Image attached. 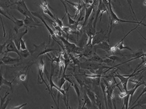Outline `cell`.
Here are the masks:
<instances>
[{"mask_svg":"<svg viewBox=\"0 0 146 109\" xmlns=\"http://www.w3.org/2000/svg\"><path fill=\"white\" fill-rule=\"evenodd\" d=\"M19 57L13 58L9 56H4L2 58L0 62V65H4V64L12 65V64H15L19 61L21 59Z\"/></svg>","mask_w":146,"mask_h":109,"instance_id":"15","label":"cell"},{"mask_svg":"<svg viewBox=\"0 0 146 109\" xmlns=\"http://www.w3.org/2000/svg\"><path fill=\"white\" fill-rule=\"evenodd\" d=\"M82 109H88L86 107V104L84 102V104H83V105H82Z\"/></svg>","mask_w":146,"mask_h":109,"instance_id":"48","label":"cell"},{"mask_svg":"<svg viewBox=\"0 0 146 109\" xmlns=\"http://www.w3.org/2000/svg\"><path fill=\"white\" fill-rule=\"evenodd\" d=\"M13 18L14 19L13 23L14 24V27L13 28V30L16 34L19 33V30L23 26H25L23 20H19L16 18L15 17L13 16Z\"/></svg>","mask_w":146,"mask_h":109,"instance_id":"23","label":"cell"},{"mask_svg":"<svg viewBox=\"0 0 146 109\" xmlns=\"http://www.w3.org/2000/svg\"><path fill=\"white\" fill-rule=\"evenodd\" d=\"M8 41L7 44L6 46V51H5V52L6 53L14 52V53H16L21 57L20 51L18 50L12 38L9 36L8 39Z\"/></svg>","mask_w":146,"mask_h":109,"instance_id":"14","label":"cell"},{"mask_svg":"<svg viewBox=\"0 0 146 109\" xmlns=\"http://www.w3.org/2000/svg\"><path fill=\"white\" fill-rule=\"evenodd\" d=\"M103 1L102 0H99L98 6V9H97V13L94 18V20L93 21V26L95 29H96V24H97V21L98 18L101 12V6H102Z\"/></svg>","mask_w":146,"mask_h":109,"instance_id":"29","label":"cell"},{"mask_svg":"<svg viewBox=\"0 0 146 109\" xmlns=\"http://www.w3.org/2000/svg\"><path fill=\"white\" fill-rule=\"evenodd\" d=\"M83 95H84L83 97H84V100H85L84 103L86 104V106L87 108L89 109L93 108L92 104V102H91V100L89 99L88 97V96L86 91H84Z\"/></svg>","mask_w":146,"mask_h":109,"instance_id":"31","label":"cell"},{"mask_svg":"<svg viewBox=\"0 0 146 109\" xmlns=\"http://www.w3.org/2000/svg\"><path fill=\"white\" fill-rule=\"evenodd\" d=\"M15 3L13 0H0V7L3 10L9 8L12 9Z\"/></svg>","mask_w":146,"mask_h":109,"instance_id":"19","label":"cell"},{"mask_svg":"<svg viewBox=\"0 0 146 109\" xmlns=\"http://www.w3.org/2000/svg\"><path fill=\"white\" fill-rule=\"evenodd\" d=\"M27 104V103L24 104L22 105H19V106H16V107H12L10 109H21L24 106H26Z\"/></svg>","mask_w":146,"mask_h":109,"instance_id":"44","label":"cell"},{"mask_svg":"<svg viewBox=\"0 0 146 109\" xmlns=\"http://www.w3.org/2000/svg\"><path fill=\"white\" fill-rule=\"evenodd\" d=\"M119 96L121 97V98H122L124 97L125 96H127V94H126V92H121V93H119Z\"/></svg>","mask_w":146,"mask_h":109,"instance_id":"45","label":"cell"},{"mask_svg":"<svg viewBox=\"0 0 146 109\" xmlns=\"http://www.w3.org/2000/svg\"><path fill=\"white\" fill-rule=\"evenodd\" d=\"M32 14L33 15V16H35V17H37V18H39L41 20H42V23L44 24L45 26H46V28H47V30H48V31L49 32L50 34V36H52V38H53L55 42H56L58 43L60 45L61 47H62L61 45L60 44L59 42H57L55 38H56V36L54 32L53 31V30L48 25V24L46 23V21L44 20V19L42 17V15L38 13V12H31Z\"/></svg>","mask_w":146,"mask_h":109,"instance_id":"11","label":"cell"},{"mask_svg":"<svg viewBox=\"0 0 146 109\" xmlns=\"http://www.w3.org/2000/svg\"><path fill=\"white\" fill-rule=\"evenodd\" d=\"M135 72H134L132 75H121L117 73V74H115V75H113V77H117L121 81V83L123 87V90L125 91V92H127V84L128 82L129 81V79L132 76H134V75Z\"/></svg>","mask_w":146,"mask_h":109,"instance_id":"13","label":"cell"},{"mask_svg":"<svg viewBox=\"0 0 146 109\" xmlns=\"http://www.w3.org/2000/svg\"><path fill=\"white\" fill-rule=\"evenodd\" d=\"M53 68V64H51V73H50V76H49L48 73L47 72V69H45V74H46V76H47V78H48V80L49 83L50 85V91H51V92L53 93L54 96V93L53 92V88L54 87L55 88L57 91H59V92L61 93L63 95V99H64V102H65V105H66V107L67 109H68V104L67 102V101L66 100V95L67 93L68 92V90H69V88L70 87V86H69V87L68 88H67L66 90V89H62V88H60L59 87V86H57V85H55L54 83V81H53V80H52V76H53V72H54V69H53V71H52V69Z\"/></svg>","mask_w":146,"mask_h":109,"instance_id":"3","label":"cell"},{"mask_svg":"<svg viewBox=\"0 0 146 109\" xmlns=\"http://www.w3.org/2000/svg\"><path fill=\"white\" fill-rule=\"evenodd\" d=\"M107 57L114 62L115 61H121V59L120 57L114 55Z\"/></svg>","mask_w":146,"mask_h":109,"instance_id":"37","label":"cell"},{"mask_svg":"<svg viewBox=\"0 0 146 109\" xmlns=\"http://www.w3.org/2000/svg\"><path fill=\"white\" fill-rule=\"evenodd\" d=\"M55 21L56 23L57 24V25H58L60 28H61L62 29L64 27L63 23H62V20L58 18V16H56Z\"/></svg>","mask_w":146,"mask_h":109,"instance_id":"38","label":"cell"},{"mask_svg":"<svg viewBox=\"0 0 146 109\" xmlns=\"http://www.w3.org/2000/svg\"><path fill=\"white\" fill-rule=\"evenodd\" d=\"M28 32V29L27 28H26L25 31L21 33H18L15 34H13L12 36L9 35V37L12 38V40L14 42L15 44L17 49L19 51L21 50L20 48V42L21 40L22 39V38L24 37L25 35Z\"/></svg>","mask_w":146,"mask_h":109,"instance_id":"10","label":"cell"},{"mask_svg":"<svg viewBox=\"0 0 146 109\" xmlns=\"http://www.w3.org/2000/svg\"><path fill=\"white\" fill-rule=\"evenodd\" d=\"M141 79H140L139 81H138V82H137V84H136V85H135V87H134L133 88L131 89V90H129V91L128 90L126 92H125L127 95H129V96H131L130 101V102H129V105H130V104H131L133 96L135 92V91L137 90V89H138L140 86L142 85H144V84L145 83V82H144V81H142V82H140V81Z\"/></svg>","mask_w":146,"mask_h":109,"instance_id":"24","label":"cell"},{"mask_svg":"<svg viewBox=\"0 0 146 109\" xmlns=\"http://www.w3.org/2000/svg\"><path fill=\"white\" fill-rule=\"evenodd\" d=\"M93 48H94L95 50H97L98 49H102V50H104L106 52H109L111 51V48L110 44H109L106 41H104L99 44H97V45H94L93 46Z\"/></svg>","mask_w":146,"mask_h":109,"instance_id":"20","label":"cell"},{"mask_svg":"<svg viewBox=\"0 0 146 109\" xmlns=\"http://www.w3.org/2000/svg\"><path fill=\"white\" fill-rule=\"evenodd\" d=\"M82 102H81L79 103V106H78V108L77 109H82ZM68 107H69V108L70 109H71L70 108V107H69V106H68Z\"/></svg>","mask_w":146,"mask_h":109,"instance_id":"47","label":"cell"},{"mask_svg":"<svg viewBox=\"0 0 146 109\" xmlns=\"http://www.w3.org/2000/svg\"><path fill=\"white\" fill-rule=\"evenodd\" d=\"M44 60L43 58H42V59L40 60V61H39V64H38V81H39L40 79H41L42 81V83H44V84L46 85V86H47V88H48V90L49 91L50 93L51 94V96H52L53 100H54V102L55 104L56 105V108H57V109H59L58 108V106H57V104H56V101L55 98H54V96L53 93L51 92V91H50V89H49V87L48 86L47 83L45 82V81L44 79L43 75V71L44 68Z\"/></svg>","mask_w":146,"mask_h":109,"instance_id":"6","label":"cell"},{"mask_svg":"<svg viewBox=\"0 0 146 109\" xmlns=\"http://www.w3.org/2000/svg\"><path fill=\"white\" fill-rule=\"evenodd\" d=\"M63 53H64V51H63V52H61L58 57H56L55 56H54L53 57V58L51 57V59H52V60L51 61V64H53V63L54 62L56 63H60V61L61 60V57L62 55H63Z\"/></svg>","mask_w":146,"mask_h":109,"instance_id":"35","label":"cell"},{"mask_svg":"<svg viewBox=\"0 0 146 109\" xmlns=\"http://www.w3.org/2000/svg\"><path fill=\"white\" fill-rule=\"evenodd\" d=\"M20 54L21 57H23L24 58H27L30 55V53L27 50H20Z\"/></svg>","mask_w":146,"mask_h":109,"instance_id":"34","label":"cell"},{"mask_svg":"<svg viewBox=\"0 0 146 109\" xmlns=\"http://www.w3.org/2000/svg\"><path fill=\"white\" fill-rule=\"evenodd\" d=\"M73 83H74V85H73V87H74V88L76 92L77 96H78V102H79V103L81 102V101L80 99V90H79V87H78V86H77V85H76L75 82H73Z\"/></svg>","mask_w":146,"mask_h":109,"instance_id":"36","label":"cell"},{"mask_svg":"<svg viewBox=\"0 0 146 109\" xmlns=\"http://www.w3.org/2000/svg\"><path fill=\"white\" fill-rule=\"evenodd\" d=\"M8 39L3 44H1V41H0V55L2 54H3V50L4 48L6 47V45L8 42Z\"/></svg>","mask_w":146,"mask_h":109,"instance_id":"42","label":"cell"},{"mask_svg":"<svg viewBox=\"0 0 146 109\" xmlns=\"http://www.w3.org/2000/svg\"><path fill=\"white\" fill-rule=\"evenodd\" d=\"M67 3H69V4L72 5L77 10L76 11L75 15V18L74 20H75L76 18V16L78 15V14L80 13V11L81 10L82 8L83 7V5H81L80 3H75L72 2L70 1H68V0H64Z\"/></svg>","mask_w":146,"mask_h":109,"instance_id":"28","label":"cell"},{"mask_svg":"<svg viewBox=\"0 0 146 109\" xmlns=\"http://www.w3.org/2000/svg\"><path fill=\"white\" fill-rule=\"evenodd\" d=\"M44 2H47V1H46V0H44Z\"/></svg>","mask_w":146,"mask_h":109,"instance_id":"51","label":"cell"},{"mask_svg":"<svg viewBox=\"0 0 146 109\" xmlns=\"http://www.w3.org/2000/svg\"><path fill=\"white\" fill-rule=\"evenodd\" d=\"M1 15H3V16H5V17H6V18H7L8 19L10 20H11V21H13V22L14 20H12V19L11 18H9V16H8L7 15V14H6V13H5V11H4V10H3V9H2L0 7V16H1Z\"/></svg>","mask_w":146,"mask_h":109,"instance_id":"41","label":"cell"},{"mask_svg":"<svg viewBox=\"0 0 146 109\" xmlns=\"http://www.w3.org/2000/svg\"><path fill=\"white\" fill-rule=\"evenodd\" d=\"M12 83H13V82L8 81L7 80V79L3 78L1 70L0 69V88L3 85H5L9 87L11 92H13L14 91V86L12 84Z\"/></svg>","mask_w":146,"mask_h":109,"instance_id":"22","label":"cell"},{"mask_svg":"<svg viewBox=\"0 0 146 109\" xmlns=\"http://www.w3.org/2000/svg\"><path fill=\"white\" fill-rule=\"evenodd\" d=\"M62 3V4L64 5V7L65 8V10H66V15H64V17H63V18L62 19V20H63V19H64V17L66 16V15H68V24L69 25H70L71 26L74 25L75 24H76V21H75V20L74 19H73L72 18V16H71L70 15V14L68 13V10L67 7L66 5V3L63 1L62 0H60Z\"/></svg>","mask_w":146,"mask_h":109,"instance_id":"25","label":"cell"},{"mask_svg":"<svg viewBox=\"0 0 146 109\" xmlns=\"http://www.w3.org/2000/svg\"><path fill=\"white\" fill-rule=\"evenodd\" d=\"M109 11H110V16H109V28H110V31H109V33L108 34V41L109 43L110 44L109 39H110V36L111 33L112 31V29L113 27L116 24L119 23H135V24H142L144 26H146V24H145L142 23V20L145 18L146 17V15H145L144 18L142 19V20L140 22L139 21H128V20H123L119 18L116 14L114 13L113 9L112 8V6H111V2H109Z\"/></svg>","mask_w":146,"mask_h":109,"instance_id":"1","label":"cell"},{"mask_svg":"<svg viewBox=\"0 0 146 109\" xmlns=\"http://www.w3.org/2000/svg\"><path fill=\"white\" fill-rule=\"evenodd\" d=\"M13 1H14L15 2V3H16L17 2L19 1H22V0H13Z\"/></svg>","mask_w":146,"mask_h":109,"instance_id":"49","label":"cell"},{"mask_svg":"<svg viewBox=\"0 0 146 109\" xmlns=\"http://www.w3.org/2000/svg\"></svg>","mask_w":146,"mask_h":109,"instance_id":"52","label":"cell"},{"mask_svg":"<svg viewBox=\"0 0 146 109\" xmlns=\"http://www.w3.org/2000/svg\"><path fill=\"white\" fill-rule=\"evenodd\" d=\"M30 69V66L25 67L24 69L20 71L17 75V77L18 79L22 82V84L25 86L27 92H29L28 88V74Z\"/></svg>","mask_w":146,"mask_h":109,"instance_id":"7","label":"cell"},{"mask_svg":"<svg viewBox=\"0 0 146 109\" xmlns=\"http://www.w3.org/2000/svg\"><path fill=\"white\" fill-rule=\"evenodd\" d=\"M106 34H104V31L102 29L99 32H96L95 35L94 36L92 41V46L97 45L104 41L106 38Z\"/></svg>","mask_w":146,"mask_h":109,"instance_id":"9","label":"cell"},{"mask_svg":"<svg viewBox=\"0 0 146 109\" xmlns=\"http://www.w3.org/2000/svg\"><path fill=\"white\" fill-rule=\"evenodd\" d=\"M144 85H145V88L143 89V91H142V92H141V93L140 94L139 96H138V97L137 98V99L135 100V102H134V103L133 104H132L131 107H133V106H134V105L135 104V103L137 102V101H138V100H139V99L141 97V96H142V95L144 94V93H145V92H146V83H145V84H144Z\"/></svg>","mask_w":146,"mask_h":109,"instance_id":"39","label":"cell"},{"mask_svg":"<svg viewBox=\"0 0 146 109\" xmlns=\"http://www.w3.org/2000/svg\"><path fill=\"white\" fill-rule=\"evenodd\" d=\"M97 0H94L92 4L91 5H88V6H86L84 4L85 8V14L84 15V20L83 22V27L86 25L89 19V17L92 14V12L94 10V7H95V4L96 3Z\"/></svg>","mask_w":146,"mask_h":109,"instance_id":"12","label":"cell"},{"mask_svg":"<svg viewBox=\"0 0 146 109\" xmlns=\"http://www.w3.org/2000/svg\"><path fill=\"white\" fill-rule=\"evenodd\" d=\"M107 1H108V2H111V0H107Z\"/></svg>","mask_w":146,"mask_h":109,"instance_id":"50","label":"cell"},{"mask_svg":"<svg viewBox=\"0 0 146 109\" xmlns=\"http://www.w3.org/2000/svg\"><path fill=\"white\" fill-rule=\"evenodd\" d=\"M20 48L21 50H27V48L26 46L25 41L23 40V39L21 40Z\"/></svg>","mask_w":146,"mask_h":109,"instance_id":"40","label":"cell"},{"mask_svg":"<svg viewBox=\"0 0 146 109\" xmlns=\"http://www.w3.org/2000/svg\"><path fill=\"white\" fill-rule=\"evenodd\" d=\"M102 80L106 85V97L107 98V100H108V109H112V98L114 97L112 94H113L115 86L112 85L111 84H109L108 82L104 79Z\"/></svg>","mask_w":146,"mask_h":109,"instance_id":"8","label":"cell"},{"mask_svg":"<svg viewBox=\"0 0 146 109\" xmlns=\"http://www.w3.org/2000/svg\"><path fill=\"white\" fill-rule=\"evenodd\" d=\"M112 103H113V105H114V109H117L116 105L115 103V100L114 97H113V98H112Z\"/></svg>","mask_w":146,"mask_h":109,"instance_id":"46","label":"cell"},{"mask_svg":"<svg viewBox=\"0 0 146 109\" xmlns=\"http://www.w3.org/2000/svg\"><path fill=\"white\" fill-rule=\"evenodd\" d=\"M48 46H46L44 49L37 56V57H38L40 56L41 55H43L45 54H48V53L49 52H52V51H59V50L57 49H51L50 48H47Z\"/></svg>","mask_w":146,"mask_h":109,"instance_id":"32","label":"cell"},{"mask_svg":"<svg viewBox=\"0 0 146 109\" xmlns=\"http://www.w3.org/2000/svg\"><path fill=\"white\" fill-rule=\"evenodd\" d=\"M78 65L79 67L89 70L92 72L93 73H94H94H95V72L98 71L103 66L102 65V63H97L87 61L83 62H80Z\"/></svg>","mask_w":146,"mask_h":109,"instance_id":"5","label":"cell"},{"mask_svg":"<svg viewBox=\"0 0 146 109\" xmlns=\"http://www.w3.org/2000/svg\"><path fill=\"white\" fill-rule=\"evenodd\" d=\"M56 38L62 41L64 44V48L65 51L68 54H81L83 51V48H79L74 44L72 43L68 42V39H66L65 37L60 36H56Z\"/></svg>","mask_w":146,"mask_h":109,"instance_id":"2","label":"cell"},{"mask_svg":"<svg viewBox=\"0 0 146 109\" xmlns=\"http://www.w3.org/2000/svg\"><path fill=\"white\" fill-rule=\"evenodd\" d=\"M40 5L42 9L43 10L44 13V14H47L48 15L55 21L56 20V18L54 16V15L52 14V13L50 12V9H49L48 7V3H47V2H44L43 3H41Z\"/></svg>","mask_w":146,"mask_h":109,"instance_id":"26","label":"cell"},{"mask_svg":"<svg viewBox=\"0 0 146 109\" xmlns=\"http://www.w3.org/2000/svg\"><path fill=\"white\" fill-rule=\"evenodd\" d=\"M86 92L88 96V97L92 104L94 109H98L97 104V96L88 89H86Z\"/></svg>","mask_w":146,"mask_h":109,"instance_id":"17","label":"cell"},{"mask_svg":"<svg viewBox=\"0 0 146 109\" xmlns=\"http://www.w3.org/2000/svg\"><path fill=\"white\" fill-rule=\"evenodd\" d=\"M9 93L8 91H7L5 93L4 96H0V109H6L9 103L10 102L11 99L7 98V96L9 95Z\"/></svg>","mask_w":146,"mask_h":109,"instance_id":"18","label":"cell"},{"mask_svg":"<svg viewBox=\"0 0 146 109\" xmlns=\"http://www.w3.org/2000/svg\"><path fill=\"white\" fill-rule=\"evenodd\" d=\"M100 77L99 78H95V79H92V81L95 83L96 85H100Z\"/></svg>","mask_w":146,"mask_h":109,"instance_id":"43","label":"cell"},{"mask_svg":"<svg viewBox=\"0 0 146 109\" xmlns=\"http://www.w3.org/2000/svg\"><path fill=\"white\" fill-rule=\"evenodd\" d=\"M88 37L85 31H84L83 34L79 40H77L78 47L80 48H84L86 45L88 41Z\"/></svg>","mask_w":146,"mask_h":109,"instance_id":"21","label":"cell"},{"mask_svg":"<svg viewBox=\"0 0 146 109\" xmlns=\"http://www.w3.org/2000/svg\"><path fill=\"white\" fill-rule=\"evenodd\" d=\"M12 9H17L20 13L24 15L25 17L29 16L31 18H33L34 19L36 22L38 24H40V22H39V21L36 18L35 16L32 14L31 12L29 11L24 0L17 2Z\"/></svg>","mask_w":146,"mask_h":109,"instance_id":"4","label":"cell"},{"mask_svg":"<svg viewBox=\"0 0 146 109\" xmlns=\"http://www.w3.org/2000/svg\"><path fill=\"white\" fill-rule=\"evenodd\" d=\"M139 101L138 102L137 104H135V106H133L132 108H130V109H134L136 107L138 106H141V105L146 104V92L144 93L139 99Z\"/></svg>","mask_w":146,"mask_h":109,"instance_id":"30","label":"cell"},{"mask_svg":"<svg viewBox=\"0 0 146 109\" xmlns=\"http://www.w3.org/2000/svg\"><path fill=\"white\" fill-rule=\"evenodd\" d=\"M25 26L26 28L27 27L30 28H36L37 26H42V25L39 24L34 20V19L29 16H25V18L23 20Z\"/></svg>","mask_w":146,"mask_h":109,"instance_id":"16","label":"cell"},{"mask_svg":"<svg viewBox=\"0 0 146 109\" xmlns=\"http://www.w3.org/2000/svg\"><path fill=\"white\" fill-rule=\"evenodd\" d=\"M129 95H127L123 98V105L121 109H123L124 106L126 109H129Z\"/></svg>","mask_w":146,"mask_h":109,"instance_id":"33","label":"cell"},{"mask_svg":"<svg viewBox=\"0 0 146 109\" xmlns=\"http://www.w3.org/2000/svg\"><path fill=\"white\" fill-rule=\"evenodd\" d=\"M87 61L97 63H102L104 62V59H103L102 57L95 53L92 56L88 59Z\"/></svg>","mask_w":146,"mask_h":109,"instance_id":"27","label":"cell"}]
</instances>
